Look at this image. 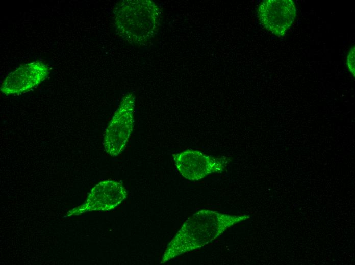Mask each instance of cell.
Returning a JSON list of instances; mask_svg holds the SVG:
<instances>
[{"instance_id": "obj_6", "label": "cell", "mask_w": 355, "mask_h": 265, "mask_svg": "<svg viewBox=\"0 0 355 265\" xmlns=\"http://www.w3.org/2000/svg\"><path fill=\"white\" fill-rule=\"evenodd\" d=\"M257 14L266 30L281 37L293 24L296 10L291 0H265L259 5Z\"/></svg>"}, {"instance_id": "obj_1", "label": "cell", "mask_w": 355, "mask_h": 265, "mask_svg": "<svg viewBox=\"0 0 355 265\" xmlns=\"http://www.w3.org/2000/svg\"><path fill=\"white\" fill-rule=\"evenodd\" d=\"M249 218L245 214L231 215L209 210L194 213L185 221L168 244L160 263L206 245L229 227Z\"/></svg>"}, {"instance_id": "obj_8", "label": "cell", "mask_w": 355, "mask_h": 265, "mask_svg": "<svg viewBox=\"0 0 355 265\" xmlns=\"http://www.w3.org/2000/svg\"><path fill=\"white\" fill-rule=\"evenodd\" d=\"M355 48L352 47L350 49L347 57V65L349 72L354 77L355 76Z\"/></svg>"}, {"instance_id": "obj_7", "label": "cell", "mask_w": 355, "mask_h": 265, "mask_svg": "<svg viewBox=\"0 0 355 265\" xmlns=\"http://www.w3.org/2000/svg\"><path fill=\"white\" fill-rule=\"evenodd\" d=\"M49 74L48 66L41 61L23 64L3 82L1 91L6 95L20 94L39 85Z\"/></svg>"}, {"instance_id": "obj_4", "label": "cell", "mask_w": 355, "mask_h": 265, "mask_svg": "<svg viewBox=\"0 0 355 265\" xmlns=\"http://www.w3.org/2000/svg\"><path fill=\"white\" fill-rule=\"evenodd\" d=\"M179 173L190 180H199L210 174L221 172L229 158L214 157L199 151L188 149L172 155Z\"/></svg>"}, {"instance_id": "obj_2", "label": "cell", "mask_w": 355, "mask_h": 265, "mask_svg": "<svg viewBox=\"0 0 355 265\" xmlns=\"http://www.w3.org/2000/svg\"><path fill=\"white\" fill-rule=\"evenodd\" d=\"M134 97L129 94L122 100L107 127L103 139L106 152L117 156L123 151L134 126Z\"/></svg>"}, {"instance_id": "obj_5", "label": "cell", "mask_w": 355, "mask_h": 265, "mask_svg": "<svg viewBox=\"0 0 355 265\" xmlns=\"http://www.w3.org/2000/svg\"><path fill=\"white\" fill-rule=\"evenodd\" d=\"M126 194L125 187L119 182L111 180L101 181L91 189L84 203L68 211L66 215L111 210L125 199Z\"/></svg>"}, {"instance_id": "obj_3", "label": "cell", "mask_w": 355, "mask_h": 265, "mask_svg": "<svg viewBox=\"0 0 355 265\" xmlns=\"http://www.w3.org/2000/svg\"><path fill=\"white\" fill-rule=\"evenodd\" d=\"M126 7H118L116 14V26L119 32L123 35L134 37L135 40L136 31H139V37L140 38V31L142 32L144 39L153 35L159 22V13L157 8L152 5Z\"/></svg>"}]
</instances>
